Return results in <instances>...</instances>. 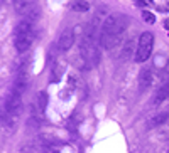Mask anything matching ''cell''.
<instances>
[{
  "instance_id": "13",
  "label": "cell",
  "mask_w": 169,
  "mask_h": 153,
  "mask_svg": "<svg viewBox=\"0 0 169 153\" xmlns=\"http://www.w3.org/2000/svg\"><path fill=\"white\" fill-rule=\"evenodd\" d=\"M167 118H169V111H164V113H157L156 116H152L151 120L147 121V126H149V128L161 126V124H164L166 121H167Z\"/></svg>"
},
{
  "instance_id": "10",
  "label": "cell",
  "mask_w": 169,
  "mask_h": 153,
  "mask_svg": "<svg viewBox=\"0 0 169 153\" xmlns=\"http://www.w3.org/2000/svg\"><path fill=\"white\" fill-rule=\"evenodd\" d=\"M32 22H29L27 19H22L19 20L14 27V36H19V34H26V32H32Z\"/></svg>"
},
{
  "instance_id": "7",
  "label": "cell",
  "mask_w": 169,
  "mask_h": 153,
  "mask_svg": "<svg viewBox=\"0 0 169 153\" xmlns=\"http://www.w3.org/2000/svg\"><path fill=\"white\" fill-rule=\"evenodd\" d=\"M26 89H27V74H26V71L22 69V71H19V73L15 74L10 91L15 93V94H20V96H22L24 93H26Z\"/></svg>"
},
{
  "instance_id": "3",
  "label": "cell",
  "mask_w": 169,
  "mask_h": 153,
  "mask_svg": "<svg viewBox=\"0 0 169 153\" xmlns=\"http://www.w3.org/2000/svg\"><path fill=\"white\" fill-rule=\"evenodd\" d=\"M152 47H154V36L151 32H142L137 42L135 54H134L135 62H146L152 54Z\"/></svg>"
},
{
  "instance_id": "4",
  "label": "cell",
  "mask_w": 169,
  "mask_h": 153,
  "mask_svg": "<svg viewBox=\"0 0 169 153\" xmlns=\"http://www.w3.org/2000/svg\"><path fill=\"white\" fill-rule=\"evenodd\" d=\"M22 111V99H20V94H15V93L10 91V94L5 99V113L4 116H10L14 120L15 116H19Z\"/></svg>"
},
{
  "instance_id": "12",
  "label": "cell",
  "mask_w": 169,
  "mask_h": 153,
  "mask_svg": "<svg viewBox=\"0 0 169 153\" xmlns=\"http://www.w3.org/2000/svg\"><path fill=\"white\" fill-rule=\"evenodd\" d=\"M167 98H169V81L166 84H162V86L157 89V93H156V96H154V104L156 106L161 104V103L166 101Z\"/></svg>"
},
{
  "instance_id": "2",
  "label": "cell",
  "mask_w": 169,
  "mask_h": 153,
  "mask_svg": "<svg viewBox=\"0 0 169 153\" xmlns=\"http://www.w3.org/2000/svg\"><path fill=\"white\" fill-rule=\"evenodd\" d=\"M80 54H81V61L84 62L86 67L96 66L100 52L95 40V27H93V24H88L84 27V32L81 36V42H80Z\"/></svg>"
},
{
  "instance_id": "1",
  "label": "cell",
  "mask_w": 169,
  "mask_h": 153,
  "mask_svg": "<svg viewBox=\"0 0 169 153\" xmlns=\"http://www.w3.org/2000/svg\"><path fill=\"white\" fill-rule=\"evenodd\" d=\"M127 27H129V17L125 14H120V12L110 14L103 20L102 29H100V46L107 51L113 49L115 46L120 44Z\"/></svg>"
},
{
  "instance_id": "17",
  "label": "cell",
  "mask_w": 169,
  "mask_h": 153,
  "mask_svg": "<svg viewBox=\"0 0 169 153\" xmlns=\"http://www.w3.org/2000/svg\"><path fill=\"white\" fill-rule=\"evenodd\" d=\"M76 83H78V79H76V76H74V74L68 76V86H70V93H73L74 89H76Z\"/></svg>"
},
{
  "instance_id": "16",
  "label": "cell",
  "mask_w": 169,
  "mask_h": 153,
  "mask_svg": "<svg viewBox=\"0 0 169 153\" xmlns=\"http://www.w3.org/2000/svg\"><path fill=\"white\" fill-rule=\"evenodd\" d=\"M142 20L147 22V24H154V22H156V17H154V14H151L149 10H144V12H142Z\"/></svg>"
},
{
  "instance_id": "11",
  "label": "cell",
  "mask_w": 169,
  "mask_h": 153,
  "mask_svg": "<svg viewBox=\"0 0 169 153\" xmlns=\"http://www.w3.org/2000/svg\"><path fill=\"white\" fill-rule=\"evenodd\" d=\"M135 39H129L127 42L122 46V52H120V57L124 59H130V56H132V52L135 54Z\"/></svg>"
},
{
  "instance_id": "15",
  "label": "cell",
  "mask_w": 169,
  "mask_h": 153,
  "mask_svg": "<svg viewBox=\"0 0 169 153\" xmlns=\"http://www.w3.org/2000/svg\"><path fill=\"white\" fill-rule=\"evenodd\" d=\"M70 8L73 12H86V10H90V4L86 0H73Z\"/></svg>"
},
{
  "instance_id": "14",
  "label": "cell",
  "mask_w": 169,
  "mask_h": 153,
  "mask_svg": "<svg viewBox=\"0 0 169 153\" xmlns=\"http://www.w3.org/2000/svg\"><path fill=\"white\" fill-rule=\"evenodd\" d=\"M46 106H48V94H46V93H37V96H36L37 113L42 114V113L46 111Z\"/></svg>"
},
{
  "instance_id": "6",
  "label": "cell",
  "mask_w": 169,
  "mask_h": 153,
  "mask_svg": "<svg viewBox=\"0 0 169 153\" xmlns=\"http://www.w3.org/2000/svg\"><path fill=\"white\" fill-rule=\"evenodd\" d=\"M73 44H74V32H73V29L63 30L61 36H59V40H58V51L59 52H68Z\"/></svg>"
},
{
  "instance_id": "18",
  "label": "cell",
  "mask_w": 169,
  "mask_h": 153,
  "mask_svg": "<svg viewBox=\"0 0 169 153\" xmlns=\"http://www.w3.org/2000/svg\"><path fill=\"white\" fill-rule=\"evenodd\" d=\"M42 153H59V151H58V150H54V148H46Z\"/></svg>"
},
{
  "instance_id": "9",
  "label": "cell",
  "mask_w": 169,
  "mask_h": 153,
  "mask_svg": "<svg viewBox=\"0 0 169 153\" xmlns=\"http://www.w3.org/2000/svg\"><path fill=\"white\" fill-rule=\"evenodd\" d=\"M151 83H152V71L149 69V67H144V69H140V73H139V86H140V91L147 89V87L151 86Z\"/></svg>"
},
{
  "instance_id": "5",
  "label": "cell",
  "mask_w": 169,
  "mask_h": 153,
  "mask_svg": "<svg viewBox=\"0 0 169 153\" xmlns=\"http://www.w3.org/2000/svg\"><path fill=\"white\" fill-rule=\"evenodd\" d=\"M34 40V30L32 32H26V34H19L14 36V46L17 49V52H26L31 47V44Z\"/></svg>"
},
{
  "instance_id": "8",
  "label": "cell",
  "mask_w": 169,
  "mask_h": 153,
  "mask_svg": "<svg viewBox=\"0 0 169 153\" xmlns=\"http://www.w3.org/2000/svg\"><path fill=\"white\" fill-rule=\"evenodd\" d=\"M36 5V0H14V8L19 15H24L26 17L31 10H34Z\"/></svg>"
}]
</instances>
